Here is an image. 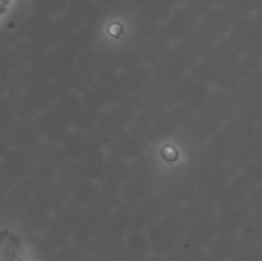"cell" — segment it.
<instances>
[{
	"label": "cell",
	"instance_id": "1",
	"mask_svg": "<svg viewBox=\"0 0 262 261\" xmlns=\"http://www.w3.org/2000/svg\"><path fill=\"white\" fill-rule=\"evenodd\" d=\"M10 0H0V17L4 14V12L7 10L8 5H9Z\"/></svg>",
	"mask_w": 262,
	"mask_h": 261
}]
</instances>
